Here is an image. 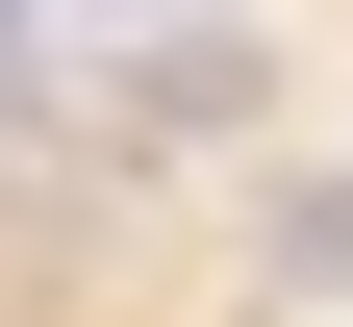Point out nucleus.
Here are the masks:
<instances>
[{
    "label": "nucleus",
    "mask_w": 353,
    "mask_h": 327,
    "mask_svg": "<svg viewBox=\"0 0 353 327\" xmlns=\"http://www.w3.org/2000/svg\"><path fill=\"white\" fill-rule=\"evenodd\" d=\"M26 51H51V0H0V76H26Z\"/></svg>",
    "instance_id": "3"
},
{
    "label": "nucleus",
    "mask_w": 353,
    "mask_h": 327,
    "mask_svg": "<svg viewBox=\"0 0 353 327\" xmlns=\"http://www.w3.org/2000/svg\"><path fill=\"white\" fill-rule=\"evenodd\" d=\"M252 277H278V302H353V176H278V226H252Z\"/></svg>",
    "instance_id": "2"
},
{
    "label": "nucleus",
    "mask_w": 353,
    "mask_h": 327,
    "mask_svg": "<svg viewBox=\"0 0 353 327\" xmlns=\"http://www.w3.org/2000/svg\"><path fill=\"white\" fill-rule=\"evenodd\" d=\"M101 101L152 126V151H202V126L278 101V51H252V25H202V0H126V25H101Z\"/></svg>",
    "instance_id": "1"
}]
</instances>
